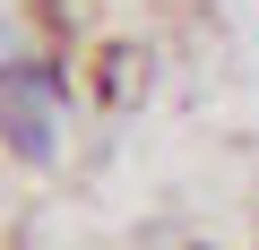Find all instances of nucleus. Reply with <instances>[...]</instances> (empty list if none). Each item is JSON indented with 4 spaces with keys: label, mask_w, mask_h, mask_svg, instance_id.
Segmentation results:
<instances>
[{
    "label": "nucleus",
    "mask_w": 259,
    "mask_h": 250,
    "mask_svg": "<svg viewBox=\"0 0 259 250\" xmlns=\"http://www.w3.org/2000/svg\"><path fill=\"white\" fill-rule=\"evenodd\" d=\"M0 138L26 164H52V147H61V69L52 61H9L0 69Z\"/></svg>",
    "instance_id": "f257e3e1"
}]
</instances>
